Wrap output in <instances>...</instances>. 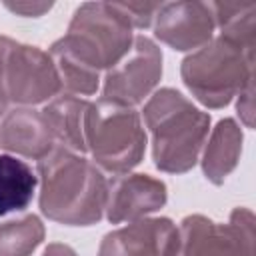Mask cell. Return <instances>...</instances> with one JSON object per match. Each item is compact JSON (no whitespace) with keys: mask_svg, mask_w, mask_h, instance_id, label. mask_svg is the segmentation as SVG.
I'll return each instance as SVG.
<instances>
[{"mask_svg":"<svg viewBox=\"0 0 256 256\" xmlns=\"http://www.w3.org/2000/svg\"><path fill=\"white\" fill-rule=\"evenodd\" d=\"M42 240L44 226L34 214L0 224V256H30Z\"/></svg>","mask_w":256,"mask_h":256,"instance_id":"17","label":"cell"},{"mask_svg":"<svg viewBox=\"0 0 256 256\" xmlns=\"http://www.w3.org/2000/svg\"><path fill=\"white\" fill-rule=\"evenodd\" d=\"M170 256H254V218L236 208L230 224H218L194 214L180 222Z\"/></svg>","mask_w":256,"mask_h":256,"instance_id":"7","label":"cell"},{"mask_svg":"<svg viewBox=\"0 0 256 256\" xmlns=\"http://www.w3.org/2000/svg\"><path fill=\"white\" fill-rule=\"evenodd\" d=\"M0 146L38 162L58 144L42 112L16 108L8 112L0 124Z\"/></svg>","mask_w":256,"mask_h":256,"instance_id":"12","label":"cell"},{"mask_svg":"<svg viewBox=\"0 0 256 256\" xmlns=\"http://www.w3.org/2000/svg\"><path fill=\"white\" fill-rule=\"evenodd\" d=\"M0 76L8 102L22 106L46 102L62 88L50 54L6 36H0Z\"/></svg>","mask_w":256,"mask_h":256,"instance_id":"6","label":"cell"},{"mask_svg":"<svg viewBox=\"0 0 256 256\" xmlns=\"http://www.w3.org/2000/svg\"><path fill=\"white\" fill-rule=\"evenodd\" d=\"M252 70L254 48L218 36L184 58L180 74L196 100L208 108H222L254 80Z\"/></svg>","mask_w":256,"mask_h":256,"instance_id":"4","label":"cell"},{"mask_svg":"<svg viewBox=\"0 0 256 256\" xmlns=\"http://www.w3.org/2000/svg\"><path fill=\"white\" fill-rule=\"evenodd\" d=\"M166 204V184L148 174H120L108 182L106 218L112 224L140 220Z\"/></svg>","mask_w":256,"mask_h":256,"instance_id":"9","label":"cell"},{"mask_svg":"<svg viewBox=\"0 0 256 256\" xmlns=\"http://www.w3.org/2000/svg\"><path fill=\"white\" fill-rule=\"evenodd\" d=\"M132 42V24L116 4H82L72 16L68 32L50 46L62 88L74 96L94 94L100 72L114 68L130 52Z\"/></svg>","mask_w":256,"mask_h":256,"instance_id":"1","label":"cell"},{"mask_svg":"<svg viewBox=\"0 0 256 256\" xmlns=\"http://www.w3.org/2000/svg\"><path fill=\"white\" fill-rule=\"evenodd\" d=\"M90 102H86L80 96L64 94L52 102H48L42 110L54 140L58 146L72 150L76 154L86 152V140H84V124H86V112Z\"/></svg>","mask_w":256,"mask_h":256,"instance_id":"13","label":"cell"},{"mask_svg":"<svg viewBox=\"0 0 256 256\" xmlns=\"http://www.w3.org/2000/svg\"><path fill=\"white\" fill-rule=\"evenodd\" d=\"M6 8L16 12V14H22V16H40L46 10H50L52 4H46V2H42V4H36V2H32V4L30 2H16V4H6Z\"/></svg>","mask_w":256,"mask_h":256,"instance_id":"19","label":"cell"},{"mask_svg":"<svg viewBox=\"0 0 256 256\" xmlns=\"http://www.w3.org/2000/svg\"><path fill=\"white\" fill-rule=\"evenodd\" d=\"M116 6L126 14L132 28H146L156 18L162 2H116Z\"/></svg>","mask_w":256,"mask_h":256,"instance_id":"18","label":"cell"},{"mask_svg":"<svg viewBox=\"0 0 256 256\" xmlns=\"http://www.w3.org/2000/svg\"><path fill=\"white\" fill-rule=\"evenodd\" d=\"M242 148V132L230 118L220 120L206 144L202 156V168L210 182L222 184L224 178L234 170Z\"/></svg>","mask_w":256,"mask_h":256,"instance_id":"14","label":"cell"},{"mask_svg":"<svg viewBox=\"0 0 256 256\" xmlns=\"http://www.w3.org/2000/svg\"><path fill=\"white\" fill-rule=\"evenodd\" d=\"M162 76V52L146 36H136L130 52L106 72L102 98L124 106L140 104Z\"/></svg>","mask_w":256,"mask_h":256,"instance_id":"8","label":"cell"},{"mask_svg":"<svg viewBox=\"0 0 256 256\" xmlns=\"http://www.w3.org/2000/svg\"><path fill=\"white\" fill-rule=\"evenodd\" d=\"M84 140L86 152L92 154L94 164L120 176L140 164L146 146V132L132 106L100 98L88 106Z\"/></svg>","mask_w":256,"mask_h":256,"instance_id":"5","label":"cell"},{"mask_svg":"<svg viewBox=\"0 0 256 256\" xmlns=\"http://www.w3.org/2000/svg\"><path fill=\"white\" fill-rule=\"evenodd\" d=\"M142 114L152 134L156 168L174 174L188 172L196 164L208 136L210 116L172 88L154 92Z\"/></svg>","mask_w":256,"mask_h":256,"instance_id":"3","label":"cell"},{"mask_svg":"<svg viewBox=\"0 0 256 256\" xmlns=\"http://www.w3.org/2000/svg\"><path fill=\"white\" fill-rule=\"evenodd\" d=\"M210 2H170L156 14V36L174 50H194L210 42L214 32Z\"/></svg>","mask_w":256,"mask_h":256,"instance_id":"11","label":"cell"},{"mask_svg":"<svg viewBox=\"0 0 256 256\" xmlns=\"http://www.w3.org/2000/svg\"><path fill=\"white\" fill-rule=\"evenodd\" d=\"M220 36L254 48L256 2H210Z\"/></svg>","mask_w":256,"mask_h":256,"instance_id":"16","label":"cell"},{"mask_svg":"<svg viewBox=\"0 0 256 256\" xmlns=\"http://www.w3.org/2000/svg\"><path fill=\"white\" fill-rule=\"evenodd\" d=\"M40 210L54 222L88 226L102 218L108 182L90 160L54 146L38 160Z\"/></svg>","mask_w":256,"mask_h":256,"instance_id":"2","label":"cell"},{"mask_svg":"<svg viewBox=\"0 0 256 256\" xmlns=\"http://www.w3.org/2000/svg\"><path fill=\"white\" fill-rule=\"evenodd\" d=\"M38 176L14 154H0V216L24 210L34 196Z\"/></svg>","mask_w":256,"mask_h":256,"instance_id":"15","label":"cell"},{"mask_svg":"<svg viewBox=\"0 0 256 256\" xmlns=\"http://www.w3.org/2000/svg\"><path fill=\"white\" fill-rule=\"evenodd\" d=\"M6 106H8V96H6V90H4V84H2V76H0V114L6 112Z\"/></svg>","mask_w":256,"mask_h":256,"instance_id":"20","label":"cell"},{"mask_svg":"<svg viewBox=\"0 0 256 256\" xmlns=\"http://www.w3.org/2000/svg\"><path fill=\"white\" fill-rule=\"evenodd\" d=\"M178 228L168 218H140L108 232L98 256H170Z\"/></svg>","mask_w":256,"mask_h":256,"instance_id":"10","label":"cell"}]
</instances>
